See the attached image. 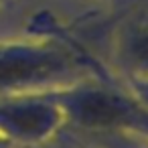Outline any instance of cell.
Instances as JSON below:
<instances>
[{
    "instance_id": "cell-3",
    "label": "cell",
    "mask_w": 148,
    "mask_h": 148,
    "mask_svg": "<svg viewBox=\"0 0 148 148\" xmlns=\"http://www.w3.org/2000/svg\"><path fill=\"white\" fill-rule=\"evenodd\" d=\"M116 57L124 77L148 75V18H138L120 31Z\"/></svg>"
},
{
    "instance_id": "cell-2",
    "label": "cell",
    "mask_w": 148,
    "mask_h": 148,
    "mask_svg": "<svg viewBox=\"0 0 148 148\" xmlns=\"http://www.w3.org/2000/svg\"><path fill=\"white\" fill-rule=\"evenodd\" d=\"M63 126L65 116L47 91L0 95V134L14 146L45 144Z\"/></svg>"
},
{
    "instance_id": "cell-5",
    "label": "cell",
    "mask_w": 148,
    "mask_h": 148,
    "mask_svg": "<svg viewBox=\"0 0 148 148\" xmlns=\"http://www.w3.org/2000/svg\"><path fill=\"white\" fill-rule=\"evenodd\" d=\"M0 148H14V144H12L4 134H0Z\"/></svg>"
},
{
    "instance_id": "cell-1",
    "label": "cell",
    "mask_w": 148,
    "mask_h": 148,
    "mask_svg": "<svg viewBox=\"0 0 148 148\" xmlns=\"http://www.w3.org/2000/svg\"><path fill=\"white\" fill-rule=\"evenodd\" d=\"M29 33L41 39L0 43V95L47 91L89 73L85 47L53 14L37 12Z\"/></svg>"
},
{
    "instance_id": "cell-4",
    "label": "cell",
    "mask_w": 148,
    "mask_h": 148,
    "mask_svg": "<svg viewBox=\"0 0 148 148\" xmlns=\"http://www.w3.org/2000/svg\"><path fill=\"white\" fill-rule=\"evenodd\" d=\"M124 87L132 93V97L148 110V75L142 77H124Z\"/></svg>"
},
{
    "instance_id": "cell-7",
    "label": "cell",
    "mask_w": 148,
    "mask_h": 148,
    "mask_svg": "<svg viewBox=\"0 0 148 148\" xmlns=\"http://www.w3.org/2000/svg\"><path fill=\"white\" fill-rule=\"evenodd\" d=\"M0 2H2V0H0Z\"/></svg>"
},
{
    "instance_id": "cell-6",
    "label": "cell",
    "mask_w": 148,
    "mask_h": 148,
    "mask_svg": "<svg viewBox=\"0 0 148 148\" xmlns=\"http://www.w3.org/2000/svg\"><path fill=\"white\" fill-rule=\"evenodd\" d=\"M77 146H79V148H89V146H85V144H77Z\"/></svg>"
}]
</instances>
